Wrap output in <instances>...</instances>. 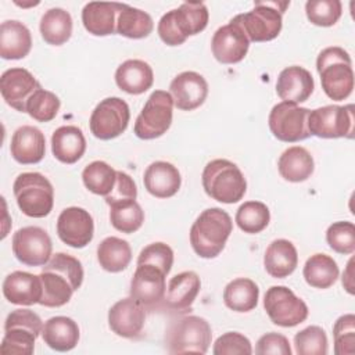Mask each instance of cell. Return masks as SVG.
Here are the masks:
<instances>
[{
  "instance_id": "3957f363",
  "label": "cell",
  "mask_w": 355,
  "mask_h": 355,
  "mask_svg": "<svg viewBox=\"0 0 355 355\" xmlns=\"http://www.w3.org/2000/svg\"><path fill=\"white\" fill-rule=\"evenodd\" d=\"M316 69L322 89L329 98L341 101L351 96L354 90V69L348 51L338 46L323 49L318 55Z\"/></svg>"
},
{
  "instance_id": "e575fe53",
  "label": "cell",
  "mask_w": 355,
  "mask_h": 355,
  "mask_svg": "<svg viewBox=\"0 0 355 355\" xmlns=\"http://www.w3.org/2000/svg\"><path fill=\"white\" fill-rule=\"evenodd\" d=\"M97 261L107 272H122L132 261V248L126 240L115 236L105 237L97 247Z\"/></svg>"
},
{
  "instance_id": "484cf974",
  "label": "cell",
  "mask_w": 355,
  "mask_h": 355,
  "mask_svg": "<svg viewBox=\"0 0 355 355\" xmlns=\"http://www.w3.org/2000/svg\"><path fill=\"white\" fill-rule=\"evenodd\" d=\"M121 3L90 1L82 10L85 29L94 36H108L116 32V17Z\"/></svg>"
},
{
  "instance_id": "8fae6325",
  "label": "cell",
  "mask_w": 355,
  "mask_h": 355,
  "mask_svg": "<svg viewBox=\"0 0 355 355\" xmlns=\"http://www.w3.org/2000/svg\"><path fill=\"white\" fill-rule=\"evenodd\" d=\"M309 110L294 103L282 101L270 110L268 123L272 135L284 143H297L311 136L308 130Z\"/></svg>"
},
{
  "instance_id": "30bf717a",
  "label": "cell",
  "mask_w": 355,
  "mask_h": 355,
  "mask_svg": "<svg viewBox=\"0 0 355 355\" xmlns=\"http://www.w3.org/2000/svg\"><path fill=\"white\" fill-rule=\"evenodd\" d=\"M173 100L169 92L154 90L135 121L133 132L141 140H153L171 128Z\"/></svg>"
},
{
  "instance_id": "9a60e30c",
  "label": "cell",
  "mask_w": 355,
  "mask_h": 355,
  "mask_svg": "<svg viewBox=\"0 0 355 355\" xmlns=\"http://www.w3.org/2000/svg\"><path fill=\"white\" fill-rule=\"evenodd\" d=\"M165 273L154 265H137L130 280V297L144 308H161L166 293Z\"/></svg>"
},
{
  "instance_id": "d4e9b609",
  "label": "cell",
  "mask_w": 355,
  "mask_h": 355,
  "mask_svg": "<svg viewBox=\"0 0 355 355\" xmlns=\"http://www.w3.org/2000/svg\"><path fill=\"white\" fill-rule=\"evenodd\" d=\"M143 183L151 196L157 198H169L179 191L182 178L178 168L171 162L155 161L144 171Z\"/></svg>"
},
{
  "instance_id": "f907efd6",
  "label": "cell",
  "mask_w": 355,
  "mask_h": 355,
  "mask_svg": "<svg viewBox=\"0 0 355 355\" xmlns=\"http://www.w3.org/2000/svg\"><path fill=\"white\" fill-rule=\"evenodd\" d=\"M255 354L258 355H291L288 338L280 333H266L257 341Z\"/></svg>"
},
{
  "instance_id": "681fc988",
  "label": "cell",
  "mask_w": 355,
  "mask_h": 355,
  "mask_svg": "<svg viewBox=\"0 0 355 355\" xmlns=\"http://www.w3.org/2000/svg\"><path fill=\"white\" fill-rule=\"evenodd\" d=\"M137 197V187L135 180L122 171H116V180L112 191L105 196V202L108 205H114L118 202H126L133 201Z\"/></svg>"
},
{
  "instance_id": "bcb514c9",
  "label": "cell",
  "mask_w": 355,
  "mask_h": 355,
  "mask_svg": "<svg viewBox=\"0 0 355 355\" xmlns=\"http://www.w3.org/2000/svg\"><path fill=\"white\" fill-rule=\"evenodd\" d=\"M334 354L354 355L355 354V316L347 313L340 316L333 326Z\"/></svg>"
},
{
  "instance_id": "4316f807",
  "label": "cell",
  "mask_w": 355,
  "mask_h": 355,
  "mask_svg": "<svg viewBox=\"0 0 355 355\" xmlns=\"http://www.w3.org/2000/svg\"><path fill=\"white\" fill-rule=\"evenodd\" d=\"M51 151L62 164L78 162L86 151V139L80 128L75 125L60 126L51 136Z\"/></svg>"
},
{
  "instance_id": "ee69618b",
  "label": "cell",
  "mask_w": 355,
  "mask_h": 355,
  "mask_svg": "<svg viewBox=\"0 0 355 355\" xmlns=\"http://www.w3.org/2000/svg\"><path fill=\"white\" fill-rule=\"evenodd\" d=\"M294 347L298 355H326V331L319 326H308L294 336Z\"/></svg>"
},
{
  "instance_id": "ab89813d",
  "label": "cell",
  "mask_w": 355,
  "mask_h": 355,
  "mask_svg": "<svg viewBox=\"0 0 355 355\" xmlns=\"http://www.w3.org/2000/svg\"><path fill=\"white\" fill-rule=\"evenodd\" d=\"M110 222L118 232L135 233L144 222V211L136 200L118 202L110 205Z\"/></svg>"
},
{
  "instance_id": "ba28073f",
  "label": "cell",
  "mask_w": 355,
  "mask_h": 355,
  "mask_svg": "<svg viewBox=\"0 0 355 355\" xmlns=\"http://www.w3.org/2000/svg\"><path fill=\"white\" fill-rule=\"evenodd\" d=\"M290 1H257L248 12L239 14L234 19L244 29L250 43L269 42L279 36L283 26V12Z\"/></svg>"
},
{
  "instance_id": "7dc6e473",
  "label": "cell",
  "mask_w": 355,
  "mask_h": 355,
  "mask_svg": "<svg viewBox=\"0 0 355 355\" xmlns=\"http://www.w3.org/2000/svg\"><path fill=\"white\" fill-rule=\"evenodd\" d=\"M137 265H154L168 275L173 265V251L162 241L151 243L140 251Z\"/></svg>"
},
{
  "instance_id": "f1b7e54d",
  "label": "cell",
  "mask_w": 355,
  "mask_h": 355,
  "mask_svg": "<svg viewBox=\"0 0 355 355\" xmlns=\"http://www.w3.org/2000/svg\"><path fill=\"white\" fill-rule=\"evenodd\" d=\"M32 49L29 29L19 21L8 19L0 25V55L4 60H21Z\"/></svg>"
},
{
  "instance_id": "1f68e13d",
  "label": "cell",
  "mask_w": 355,
  "mask_h": 355,
  "mask_svg": "<svg viewBox=\"0 0 355 355\" xmlns=\"http://www.w3.org/2000/svg\"><path fill=\"white\" fill-rule=\"evenodd\" d=\"M277 169L283 179L293 183H300L311 178L315 169V162L306 148L293 146L284 150L279 157Z\"/></svg>"
},
{
  "instance_id": "603a6c76",
  "label": "cell",
  "mask_w": 355,
  "mask_h": 355,
  "mask_svg": "<svg viewBox=\"0 0 355 355\" xmlns=\"http://www.w3.org/2000/svg\"><path fill=\"white\" fill-rule=\"evenodd\" d=\"M11 157L22 165L37 164L46 153V139L40 129L31 125L18 128L11 137Z\"/></svg>"
},
{
  "instance_id": "7a4b0ae2",
  "label": "cell",
  "mask_w": 355,
  "mask_h": 355,
  "mask_svg": "<svg viewBox=\"0 0 355 355\" xmlns=\"http://www.w3.org/2000/svg\"><path fill=\"white\" fill-rule=\"evenodd\" d=\"M233 230L230 215L222 208L202 211L190 227V244L194 252L205 259L218 257Z\"/></svg>"
},
{
  "instance_id": "f6af8a7d",
  "label": "cell",
  "mask_w": 355,
  "mask_h": 355,
  "mask_svg": "<svg viewBox=\"0 0 355 355\" xmlns=\"http://www.w3.org/2000/svg\"><path fill=\"white\" fill-rule=\"evenodd\" d=\"M326 241L337 254H352L355 251V225L349 220L331 223L326 230Z\"/></svg>"
},
{
  "instance_id": "8d00e7d4",
  "label": "cell",
  "mask_w": 355,
  "mask_h": 355,
  "mask_svg": "<svg viewBox=\"0 0 355 355\" xmlns=\"http://www.w3.org/2000/svg\"><path fill=\"white\" fill-rule=\"evenodd\" d=\"M337 262L326 254H313L311 255L304 265V279L305 282L315 288H329L331 287L338 277Z\"/></svg>"
},
{
  "instance_id": "c3c4849f",
  "label": "cell",
  "mask_w": 355,
  "mask_h": 355,
  "mask_svg": "<svg viewBox=\"0 0 355 355\" xmlns=\"http://www.w3.org/2000/svg\"><path fill=\"white\" fill-rule=\"evenodd\" d=\"M214 355H250L251 341L239 331H227L219 336L212 348Z\"/></svg>"
},
{
  "instance_id": "277c9868",
  "label": "cell",
  "mask_w": 355,
  "mask_h": 355,
  "mask_svg": "<svg viewBox=\"0 0 355 355\" xmlns=\"http://www.w3.org/2000/svg\"><path fill=\"white\" fill-rule=\"evenodd\" d=\"M205 193L223 204L240 201L247 191V182L240 168L225 158L209 161L201 175Z\"/></svg>"
},
{
  "instance_id": "74e56055",
  "label": "cell",
  "mask_w": 355,
  "mask_h": 355,
  "mask_svg": "<svg viewBox=\"0 0 355 355\" xmlns=\"http://www.w3.org/2000/svg\"><path fill=\"white\" fill-rule=\"evenodd\" d=\"M154 29L153 18L148 12L122 4L116 17V33L129 39L147 37Z\"/></svg>"
},
{
  "instance_id": "9c48e42d",
  "label": "cell",
  "mask_w": 355,
  "mask_h": 355,
  "mask_svg": "<svg viewBox=\"0 0 355 355\" xmlns=\"http://www.w3.org/2000/svg\"><path fill=\"white\" fill-rule=\"evenodd\" d=\"M308 130L320 139H352L355 130L354 104H331L309 111Z\"/></svg>"
},
{
  "instance_id": "83f0119b",
  "label": "cell",
  "mask_w": 355,
  "mask_h": 355,
  "mask_svg": "<svg viewBox=\"0 0 355 355\" xmlns=\"http://www.w3.org/2000/svg\"><path fill=\"white\" fill-rule=\"evenodd\" d=\"M154 82L153 68L143 60H126L115 71L116 86L128 94H141Z\"/></svg>"
},
{
  "instance_id": "52a82bcc",
  "label": "cell",
  "mask_w": 355,
  "mask_h": 355,
  "mask_svg": "<svg viewBox=\"0 0 355 355\" xmlns=\"http://www.w3.org/2000/svg\"><path fill=\"white\" fill-rule=\"evenodd\" d=\"M43 322L31 309H14L4 323V337L0 345L3 355H31L35 341L42 334Z\"/></svg>"
},
{
  "instance_id": "ac0fdd59",
  "label": "cell",
  "mask_w": 355,
  "mask_h": 355,
  "mask_svg": "<svg viewBox=\"0 0 355 355\" xmlns=\"http://www.w3.org/2000/svg\"><path fill=\"white\" fill-rule=\"evenodd\" d=\"M42 85L25 68H10L1 73L0 93L3 100L19 112H25L26 103Z\"/></svg>"
},
{
  "instance_id": "f5cc1de1",
  "label": "cell",
  "mask_w": 355,
  "mask_h": 355,
  "mask_svg": "<svg viewBox=\"0 0 355 355\" xmlns=\"http://www.w3.org/2000/svg\"><path fill=\"white\" fill-rule=\"evenodd\" d=\"M341 280H343V286L347 290V293L354 295V293H355V284H354V258H351L348 261Z\"/></svg>"
},
{
  "instance_id": "d6a6232c",
  "label": "cell",
  "mask_w": 355,
  "mask_h": 355,
  "mask_svg": "<svg viewBox=\"0 0 355 355\" xmlns=\"http://www.w3.org/2000/svg\"><path fill=\"white\" fill-rule=\"evenodd\" d=\"M171 14L179 33L184 39L202 32L208 25L209 12L201 1L182 3L178 8L171 10Z\"/></svg>"
},
{
  "instance_id": "d6986e66",
  "label": "cell",
  "mask_w": 355,
  "mask_h": 355,
  "mask_svg": "<svg viewBox=\"0 0 355 355\" xmlns=\"http://www.w3.org/2000/svg\"><path fill=\"white\" fill-rule=\"evenodd\" d=\"M146 308L132 297L116 301L108 311V326L119 337L137 338L144 327Z\"/></svg>"
},
{
  "instance_id": "e0dca14e",
  "label": "cell",
  "mask_w": 355,
  "mask_h": 355,
  "mask_svg": "<svg viewBox=\"0 0 355 355\" xmlns=\"http://www.w3.org/2000/svg\"><path fill=\"white\" fill-rule=\"evenodd\" d=\"M57 234L62 243L73 248L86 247L94 236V222L89 211L80 207H68L57 219Z\"/></svg>"
},
{
  "instance_id": "4fadbf2b",
  "label": "cell",
  "mask_w": 355,
  "mask_h": 355,
  "mask_svg": "<svg viewBox=\"0 0 355 355\" xmlns=\"http://www.w3.org/2000/svg\"><path fill=\"white\" fill-rule=\"evenodd\" d=\"M130 119L129 105L119 97H107L93 110L89 121L90 132L100 140H111L122 135Z\"/></svg>"
},
{
  "instance_id": "816d5d0a",
  "label": "cell",
  "mask_w": 355,
  "mask_h": 355,
  "mask_svg": "<svg viewBox=\"0 0 355 355\" xmlns=\"http://www.w3.org/2000/svg\"><path fill=\"white\" fill-rule=\"evenodd\" d=\"M157 32H158L161 40L168 46H179L186 42V39L179 33V31L172 19L171 11H168L166 14H164L161 17L158 26H157Z\"/></svg>"
},
{
  "instance_id": "b9f144b4",
  "label": "cell",
  "mask_w": 355,
  "mask_h": 355,
  "mask_svg": "<svg viewBox=\"0 0 355 355\" xmlns=\"http://www.w3.org/2000/svg\"><path fill=\"white\" fill-rule=\"evenodd\" d=\"M60 105V98L53 92L42 87L29 98L25 112L37 122H50L58 114Z\"/></svg>"
},
{
  "instance_id": "2e32d148",
  "label": "cell",
  "mask_w": 355,
  "mask_h": 355,
  "mask_svg": "<svg viewBox=\"0 0 355 355\" xmlns=\"http://www.w3.org/2000/svg\"><path fill=\"white\" fill-rule=\"evenodd\" d=\"M250 40L233 18L229 24L218 28L211 40V50L216 61L220 64H237L248 53Z\"/></svg>"
},
{
  "instance_id": "6da1fadb",
  "label": "cell",
  "mask_w": 355,
  "mask_h": 355,
  "mask_svg": "<svg viewBox=\"0 0 355 355\" xmlns=\"http://www.w3.org/2000/svg\"><path fill=\"white\" fill-rule=\"evenodd\" d=\"M83 275V266L78 258L65 252L54 254L39 275L43 287L39 304L49 308L65 305L82 286Z\"/></svg>"
},
{
  "instance_id": "7bdbcfd3",
  "label": "cell",
  "mask_w": 355,
  "mask_h": 355,
  "mask_svg": "<svg viewBox=\"0 0 355 355\" xmlns=\"http://www.w3.org/2000/svg\"><path fill=\"white\" fill-rule=\"evenodd\" d=\"M305 14L316 26H333L343 14L340 0H309L305 3Z\"/></svg>"
},
{
  "instance_id": "4dcf8cb0",
  "label": "cell",
  "mask_w": 355,
  "mask_h": 355,
  "mask_svg": "<svg viewBox=\"0 0 355 355\" xmlns=\"http://www.w3.org/2000/svg\"><path fill=\"white\" fill-rule=\"evenodd\" d=\"M42 337L44 344L58 352H67L79 341V326L68 316H53L43 324Z\"/></svg>"
},
{
  "instance_id": "ffe728a7",
  "label": "cell",
  "mask_w": 355,
  "mask_h": 355,
  "mask_svg": "<svg viewBox=\"0 0 355 355\" xmlns=\"http://www.w3.org/2000/svg\"><path fill=\"white\" fill-rule=\"evenodd\" d=\"M200 288L201 280L196 272H180L169 280L161 308L178 315L190 312L191 305L200 293Z\"/></svg>"
},
{
  "instance_id": "836d02e7",
  "label": "cell",
  "mask_w": 355,
  "mask_h": 355,
  "mask_svg": "<svg viewBox=\"0 0 355 355\" xmlns=\"http://www.w3.org/2000/svg\"><path fill=\"white\" fill-rule=\"evenodd\" d=\"M259 288L247 277H237L229 282L223 290L225 305L234 312H250L258 305Z\"/></svg>"
},
{
  "instance_id": "44dd1931",
  "label": "cell",
  "mask_w": 355,
  "mask_h": 355,
  "mask_svg": "<svg viewBox=\"0 0 355 355\" xmlns=\"http://www.w3.org/2000/svg\"><path fill=\"white\" fill-rule=\"evenodd\" d=\"M169 93L173 105L182 111H193L204 104L208 96V83L198 72L184 71L173 78Z\"/></svg>"
},
{
  "instance_id": "5bb4252c",
  "label": "cell",
  "mask_w": 355,
  "mask_h": 355,
  "mask_svg": "<svg viewBox=\"0 0 355 355\" xmlns=\"http://www.w3.org/2000/svg\"><path fill=\"white\" fill-rule=\"evenodd\" d=\"M51 251V239L39 226L21 227L12 236V252L24 265L43 266L50 261Z\"/></svg>"
},
{
  "instance_id": "5b68a950",
  "label": "cell",
  "mask_w": 355,
  "mask_h": 355,
  "mask_svg": "<svg viewBox=\"0 0 355 355\" xmlns=\"http://www.w3.org/2000/svg\"><path fill=\"white\" fill-rule=\"evenodd\" d=\"M211 340L209 323L194 315L172 320L165 331V347L169 354H207Z\"/></svg>"
},
{
  "instance_id": "f35d334b",
  "label": "cell",
  "mask_w": 355,
  "mask_h": 355,
  "mask_svg": "<svg viewBox=\"0 0 355 355\" xmlns=\"http://www.w3.org/2000/svg\"><path fill=\"white\" fill-rule=\"evenodd\" d=\"M85 187L97 196H108L116 180V171L104 161H93L82 172Z\"/></svg>"
},
{
  "instance_id": "cb8c5ba5",
  "label": "cell",
  "mask_w": 355,
  "mask_h": 355,
  "mask_svg": "<svg viewBox=\"0 0 355 355\" xmlns=\"http://www.w3.org/2000/svg\"><path fill=\"white\" fill-rule=\"evenodd\" d=\"M3 294L6 300L14 305H33L39 304L43 294L40 276L15 270L10 273L3 282Z\"/></svg>"
},
{
  "instance_id": "f546056e",
  "label": "cell",
  "mask_w": 355,
  "mask_h": 355,
  "mask_svg": "<svg viewBox=\"0 0 355 355\" xmlns=\"http://www.w3.org/2000/svg\"><path fill=\"white\" fill-rule=\"evenodd\" d=\"M298 265V254L294 244L286 239L273 240L263 255L265 270L275 279L290 276Z\"/></svg>"
},
{
  "instance_id": "60d3db41",
  "label": "cell",
  "mask_w": 355,
  "mask_h": 355,
  "mask_svg": "<svg viewBox=\"0 0 355 355\" xmlns=\"http://www.w3.org/2000/svg\"><path fill=\"white\" fill-rule=\"evenodd\" d=\"M269 208L261 201H245L236 212V223L244 233H259L269 225Z\"/></svg>"
},
{
  "instance_id": "7c38bea8",
  "label": "cell",
  "mask_w": 355,
  "mask_h": 355,
  "mask_svg": "<svg viewBox=\"0 0 355 355\" xmlns=\"http://www.w3.org/2000/svg\"><path fill=\"white\" fill-rule=\"evenodd\" d=\"M263 308L272 323L282 327H294L308 318L306 304L286 286H272L266 290Z\"/></svg>"
},
{
  "instance_id": "d590c367",
  "label": "cell",
  "mask_w": 355,
  "mask_h": 355,
  "mask_svg": "<svg viewBox=\"0 0 355 355\" xmlns=\"http://www.w3.org/2000/svg\"><path fill=\"white\" fill-rule=\"evenodd\" d=\"M72 17L64 8L55 7L47 10L40 19V35L51 46H61L72 35Z\"/></svg>"
},
{
  "instance_id": "8992f818",
  "label": "cell",
  "mask_w": 355,
  "mask_h": 355,
  "mask_svg": "<svg viewBox=\"0 0 355 355\" xmlns=\"http://www.w3.org/2000/svg\"><path fill=\"white\" fill-rule=\"evenodd\" d=\"M14 197L21 212L29 218L47 216L54 205V189L39 172H24L12 184Z\"/></svg>"
},
{
  "instance_id": "7402d4cb",
  "label": "cell",
  "mask_w": 355,
  "mask_h": 355,
  "mask_svg": "<svg viewBox=\"0 0 355 355\" xmlns=\"http://www.w3.org/2000/svg\"><path fill=\"white\" fill-rule=\"evenodd\" d=\"M315 82L311 72L302 67L291 65L284 68L276 82V93L283 101L304 103L313 93Z\"/></svg>"
}]
</instances>
